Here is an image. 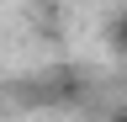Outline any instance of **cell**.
I'll use <instances>...</instances> for the list:
<instances>
[{
  "mask_svg": "<svg viewBox=\"0 0 127 122\" xmlns=\"http://www.w3.org/2000/svg\"><path fill=\"white\" fill-rule=\"evenodd\" d=\"M122 122H127V117H122Z\"/></svg>",
  "mask_w": 127,
  "mask_h": 122,
  "instance_id": "obj_1",
  "label": "cell"
}]
</instances>
